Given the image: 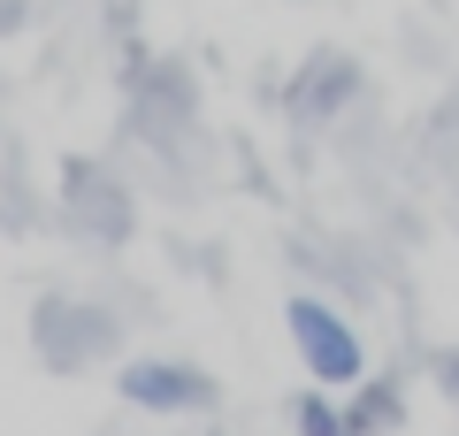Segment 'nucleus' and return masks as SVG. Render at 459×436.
Listing matches in <instances>:
<instances>
[{
	"label": "nucleus",
	"mask_w": 459,
	"mask_h": 436,
	"mask_svg": "<svg viewBox=\"0 0 459 436\" xmlns=\"http://www.w3.org/2000/svg\"><path fill=\"white\" fill-rule=\"evenodd\" d=\"M283 322H291V344H299V360H307L314 383H360L368 344H360V329L344 322L329 299H291Z\"/></svg>",
	"instance_id": "obj_1"
},
{
	"label": "nucleus",
	"mask_w": 459,
	"mask_h": 436,
	"mask_svg": "<svg viewBox=\"0 0 459 436\" xmlns=\"http://www.w3.org/2000/svg\"><path fill=\"white\" fill-rule=\"evenodd\" d=\"M131 398H199V375H184V368H131Z\"/></svg>",
	"instance_id": "obj_2"
},
{
	"label": "nucleus",
	"mask_w": 459,
	"mask_h": 436,
	"mask_svg": "<svg viewBox=\"0 0 459 436\" xmlns=\"http://www.w3.org/2000/svg\"><path fill=\"white\" fill-rule=\"evenodd\" d=\"M299 429H344V414L322 398V390H314V398H299Z\"/></svg>",
	"instance_id": "obj_3"
},
{
	"label": "nucleus",
	"mask_w": 459,
	"mask_h": 436,
	"mask_svg": "<svg viewBox=\"0 0 459 436\" xmlns=\"http://www.w3.org/2000/svg\"><path fill=\"white\" fill-rule=\"evenodd\" d=\"M391 414H398V398H383V390H376V398H360L352 414H344V429H368V421H391Z\"/></svg>",
	"instance_id": "obj_4"
}]
</instances>
